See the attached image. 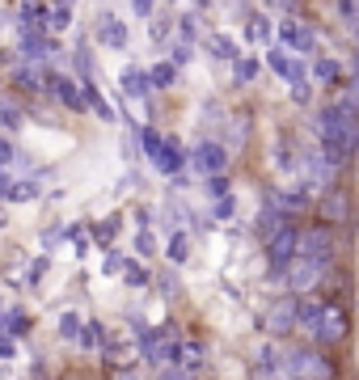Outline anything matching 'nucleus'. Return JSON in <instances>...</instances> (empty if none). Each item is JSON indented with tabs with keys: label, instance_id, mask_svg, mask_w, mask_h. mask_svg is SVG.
Here are the masks:
<instances>
[{
	"label": "nucleus",
	"instance_id": "nucleus-1",
	"mask_svg": "<svg viewBox=\"0 0 359 380\" xmlns=\"http://www.w3.org/2000/svg\"><path fill=\"white\" fill-rule=\"evenodd\" d=\"M313 131H317V148L326 152L330 165H347V160L359 152V123L338 115L334 106H326V110L313 119Z\"/></svg>",
	"mask_w": 359,
	"mask_h": 380
},
{
	"label": "nucleus",
	"instance_id": "nucleus-2",
	"mask_svg": "<svg viewBox=\"0 0 359 380\" xmlns=\"http://www.w3.org/2000/svg\"><path fill=\"white\" fill-rule=\"evenodd\" d=\"M296 165H300V174H304V190H309V186H313V190H322V195H330V190H334L338 165H330L322 148H304Z\"/></svg>",
	"mask_w": 359,
	"mask_h": 380
},
{
	"label": "nucleus",
	"instance_id": "nucleus-3",
	"mask_svg": "<svg viewBox=\"0 0 359 380\" xmlns=\"http://www.w3.org/2000/svg\"><path fill=\"white\" fill-rule=\"evenodd\" d=\"M296 254H300V233L292 224H283L267 241V266H271V275H287V266L296 262Z\"/></svg>",
	"mask_w": 359,
	"mask_h": 380
},
{
	"label": "nucleus",
	"instance_id": "nucleus-4",
	"mask_svg": "<svg viewBox=\"0 0 359 380\" xmlns=\"http://www.w3.org/2000/svg\"><path fill=\"white\" fill-rule=\"evenodd\" d=\"M190 165H194L203 178H220V174L228 170V148L216 144V140H199V144L190 148Z\"/></svg>",
	"mask_w": 359,
	"mask_h": 380
},
{
	"label": "nucleus",
	"instance_id": "nucleus-5",
	"mask_svg": "<svg viewBox=\"0 0 359 380\" xmlns=\"http://www.w3.org/2000/svg\"><path fill=\"white\" fill-rule=\"evenodd\" d=\"M287 380H330V359L322 351H292L287 355Z\"/></svg>",
	"mask_w": 359,
	"mask_h": 380
},
{
	"label": "nucleus",
	"instance_id": "nucleus-6",
	"mask_svg": "<svg viewBox=\"0 0 359 380\" xmlns=\"http://www.w3.org/2000/svg\"><path fill=\"white\" fill-rule=\"evenodd\" d=\"M300 258H309V262H317V266H330V258H334V233H330L326 224L300 233Z\"/></svg>",
	"mask_w": 359,
	"mask_h": 380
},
{
	"label": "nucleus",
	"instance_id": "nucleus-7",
	"mask_svg": "<svg viewBox=\"0 0 359 380\" xmlns=\"http://www.w3.org/2000/svg\"><path fill=\"white\" fill-rule=\"evenodd\" d=\"M267 64H271V72H279L283 81H292V89H304V85H309V76H304V60L287 56L283 47H271V51H267Z\"/></svg>",
	"mask_w": 359,
	"mask_h": 380
},
{
	"label": "nucleus",
	"instance_id": "nucleus-8",
	"mask_svg": "<svg viewBox=\"0 0 359 380\" xmlns=\"http://www.w3.org/2000/svg\"><path fill=\"white\" fill-rule=\"evenodd\" d=\"M296 313H300V300H296V296H279V300L267 308V334H287V330H296Z\"/></svg>",
	"mask_w": 359,
	"mask_h": 380
},
{
	"label": "nucleus",
	"instance_id": "nucleus-9",
	"mask_svg": "<svg viewBox=\"0 0 359 380\" xmlns=\"http://www.w3.org/2000/svg\"><path fill=\"white\" fill-rule=\"evenodd\" d=\"M322 275H326V266H317V262H309V258H300V254H296V262L287 266V288L304 296V292H313V288H317Z\"/></svg>",
	"mask_w": 359,
	"mask_h": 380
},
{
	"label": "nucleus",
	"instance_id": "nucleus-10",
	"mask_svg": "<svg viewBox=\"0 0 359 380\" xmlns=\"http://www.w3.org/2000/svg\"><path fill=\"white\" fill-rule=\"evenodd\" d=\"M38 76H42V85H47L51 93L68 106V110H85V93H81L76 81H68V76H60V72H38Z\"/></svg>",
	"mask_w": 359,
	"mask_h": 380
},
{
	"label": "nucleus",
	"instance_id": "nucleus-11",
	"mask_svg": "<svg viewBox=\"0 0 359 380\" xmlns=\"http://www.w3.org/2000/svg\"><path fill=\"white\" fill-rule=\"evenodd\" d=\"M279 38H283L292 51H300V56H309V51L317 47V34H313L309 26H300L296 17H283V22H279Z\"/></svg>",
	"mask_w": 359,
	"mask_h": 380
},
{
	"label": "nucleus",
	"instance_id": "nucleus-12",
	"mask_svg": "<svg viewBox=\"0 0 359 380\" xmlns=\"http://www.w3.org/2000/svg\"><path fill=\"white\" fill-rule=\"evenodd\" d=\"M97 42L110 51H123L127 47V22H119L115 13H97Z\"/></svg>",
	"mask_w": 359,
	"mask_h": 380
},
{
	"label": "nucleus",
	"instance_id": "nucleus-13",
	"mask_svg": "<svg viewBox=\"0 0 359 380\" xmlns=\"http://www.w3.org/2000/svg\"><path fill=\"white\" fill-rule=\"evenodd\" d=\"M342 334H347V313L342 308H326L322 313V325L313 330V338L322 347H334V342H342Z\"/></svg>",
	"mask_w": 359,
	"mask_h": 380
},
{
	"label": "nucleus",
	"instance_id": "nucleus-14",
	"mask_svg": "<svg viewBox=\"0 0 359 380\" xmlns=\"http://www.w3.org/2000/svg\"><path fill=\"white\" fill-rule=\"evenodd\" d=\"M182 165H186V152H182V144H178V140L169 135V140L161 144V156L152 160V170H157V174H165V178H169V174H178Z\"/></svg>",
	"mask_w": 359,
	"mask_h": 380
},
{
	"label": "nucleus",
	"instance_id": "nucleus-15",
	"mask_svg": "<svg viewBox=\"0 0 359 380\" xmlns=\"http://www.w3.org/2000/svg\"><path fill=\"white\" fill-rule=\"evenodd\" d=\"M22 56L26 60H47V56H60V47L51 38H42V30H26L22 34Z\"/></svg>",
	"mask_w": 359,
	"mask_h": 380
},
{
	"label": "nucleus",
	"instance_id": "nucleus-16",
	"mask_svg": "<svg viewBox=\"0 0 359 380\" xmlns=\"http://www.w3.org/2000/svg\"><path fill=\"white\" fill-rule=\"evenodd\" d=\"M258 376L262 380H287V355H279L275 347L258 351Z\"/></svg>",
	"mask_w": 359,
	"mask_h": 380
},
{
	"label": "nucleus",
	"instance_id": "nucleus-17",
	"mask_svg": "<svg viewBox=\"0 0 359 380\" xmlns=\"http://www.w3.org/2000/svg\"><path fill=\"white\" fill-rule=\"evenodd\" d=\"M119 85H123V93H127V97H148V93H152L148 72H144V68H135V64H127V68L119 72Z\"/></svg>",
	"mask_w": 359,
	"mask_h": 380
},
{
	"label": "nucleus",
	"instance_id": "nucleus-18",
	"mask_svg": "<svg viewBox=\"0 0 359 380\" xmlns=\"http://www.w3.org/2000/svg\"><path fill=\"white\" fill-rule=\"evenodd\" d=\"M81 93H85V106H89V110H93V115H97L101 123H119V115H115V106H110L106 97L97 93V85H93V81H85V85H81Z\"/></svg>",
	"mask_w": 359,
	"mask_h": 380
},
{
	"label": "nucleus",
	"instance_id": "nucleus-19",
	"mask_svg": "<svg viewBox=\"0 0 359 380\" xmlns=\"http://www.w3.org/2000/svg\"><path fill=\"white\" fill-rule=\"evenodd\" d=\"M271 207H279V211H304V207H309V190H304V186H283V190L271 195Z\"/></svg>",
	"mask_w": 359,
	"mask_h": 380
},
{
	"label": "nucleus",
	"instance_id": "nucleus-20",
	"mask_svg": "<svg viewBox=\"0 0 359 380\" xmlns=\"http://www.w3.org/2000/svg\"><path fill=\"white\" fill-rule=\"evenodd\" d=\"M322 220H326V229L347 220V195H342V190H330V195H322Z\"/></svg>",
	"mask_w": 359,
	"mask_h": 380
},
{
	"label": "nucleus",
	"instance_id": "nucleus-21",
	"mask_svg": "<svg viewBox=\"0 0 359 380\" xmlns=\"http://www.w3.org/2000/svg\"><path fill=\"white\" fill-rule=\"evenodd\" d=\"M334 110L347 115V119H359V89H355V85L334 89Z\"/></svg>",
	"mask_w": 359,
	"mask_h": 380
},
{
	"label": "nucleus",
	"instance_id": "nucleus-22",
	"mask_svg": "<svg viewBox=\"0 0 359 380\" xmlns=\"http://www.w3.org/2000/svg\"><path fill=\"white\" fill-rule=\"evenodd\" d=\"M322 313H326V304H317V300H300V313H296V325H300V330H317V325H322Z\"/></svg>",
	"mask_w": 359,
	"mask_h": 380
},
{
	"label": "nucleus",
	"instance_id": "nucleus-23",
	"mask_svg": "<svg viewBox=\"0 0 359 380\" xmlns=\"http://www.w3.org/2000/svg\"><path fill=\"white\" fill-rule=\"evenodd\" d=\"M208 47H212V56H216V60H233V64L241 60V51H237V42H233L228 34H212Z\"/></svg>",
	"mask_w": 359,
	"mask_h": 380
},
{
	"label": "nucleus",
	"instance_id": "nucleus-24",
	"mask_svg": "<svg viewBox=\"0 0 359 380\" xmlns=\"http://www.w3.org/2000/svg\"><path fill=\"white\" fill-rule=\"evenodd\" d=\"M258 229H262V237H267V241H271V237H275V233H279V229H283V211H279V207H271V203H267V207H262V211H258Z\"/></svg>",
	"mask_w": 359,
	"mask_h": 380
},
{
	"label": "nucleus",
	"instance_id": "nucleus-25",
	"mask_svg": "<svg viewBox=\"0 0 359 380\" xmlns=\"http://www.w3.org/2000/svg\"><path fill=\"white\" fill-rule=\"evenodd\" d=\"M165 258H169L174 266H182V262L190 258V237H186V233H169V245H165Z\"/></svg>",
	"mask_w": 359,
	"mask_h": 380
},
{
	"label": "nucleus",
	"instance_id": "nucleus-26",
	"mask_svg": "<svg viewBox=\"0 0 359 380\" xmlns=\"http://www.w3.org/2000/svg\"><path fill=\"white\" fill-rule=\"evenodd\" d=\"M245 34H249L253 42H262V47H271V22H267L262 13H253V17H249V26H245Z\"/></svg>",
	"mask_w": 359,
	"mask_h": 380
},
{
	"label": "nucleus",
	"instance_id": "nucleus-27",
	"mask_svg": "<svg viewBox=\"0 0 359 380\" xmlns=\"http://www.w3.org/2000/svg\"><path fill=\"white\" fill-rule=\"evenodd\" d=\"M140 144H144V156H148V160H157L165 135H161V131H152V127H140Z\"/></svg>",
	"mask_w": 359,
	"mask_h": 380
},
{
	"label": "nucleus",
	"instance_id": "nucleus-28",
	"mask_svg": "<svg viewBox=\"0 0 359 380\" xmlns=\"http://www.w3.org/2000/svg\"><path fill=\"white\" fill-rule=\"evenodd\" d=\"M81 342L85 347H101V342H106V325H101V321H85L81 325Z\"/></svg>",
	"mask_w": 359,
	"mask_h": 380
},
{
	"label": "nucleus",
	"instance_id": "nucleus-29",
	"mask_svg": "<svg viewBox=\"0 0 359 380\" xmlns=\"http://www.w3.org/2000/svg\"><path fill=\"white\" fill-rule=\"evenodd\" d=\"M5 199L9 203H30V199H38V182H13Z\"/></svg>",
	"mask_w": 359,
	"mask_h": 380
},
{
	"label": "nucleus",
	"instance_id": "nucleus-30",
	"mask_svg": "<svg viewBox=\"0 0 359 380\" xmlns=\"http://www.w3.org/2000/svg\"><path fill=\"white\" fill-rule=\"evenodd\" d=\"M228 190H233V186H228V178H224V174H220V178H203V195L216 199V203H220V199H228Z\"/></svg>",
	"mask_w": 359,
	"mask_h": 380
},
{
	"label": "nucleus",
	"instance_id": "nucleus-31",
	"mask_svg": "<svg viewBox=\"0 0 359 380\" xmlns=\"http://www.w3.org/2000/svg\"><path fill=\"white\" fill-rule=\"evenodd\" d=\"M148 81H152V89H169L174 85V64H157L148 72Z\"/></svg>",
	"mask_w": 359,
	"mask_h": 380
},
{
	"label": "nucleus",
	"instance_id": "nucleus-32",
	"mask_svg": "<svg viewBox=\"0 0 359 380\" xmlns=\"http://www.w3.org/2000/svg\"><path fill=\"white\" fill-rule=\"evenodd\" d=\"M81 325H85V321H81L76 313H60V334H64V338H81Z\"/></svg>",
	"mask_w": 359,
	"mask_h": 380
},
{
	"label": "nucleus",
	"instance_id": "nucleus-33",
	"mask_svg": "<svg viewBox=\"0 0 359 380\" xmlns=\"http://www.w3.org/2000/svg\"><path fill=\"white\" fill-rule=\"evenodd\" d=\"M338 17H342L351 30H359V0H338Z\"/></svg>",
	"mask_w": 359,
	"mask_h": 380
},
{
	"label": "nucleus",
	"instance_id": "nucleus-34",
	"mask_svg": "<svg viewBox=\"0 0 359 380\" xmlns=\"http://www.w3.org/2000/svg\"><path fill=\"white\" fill-rule=\"evenodd\" d=\"M51 30H68L72 26V5H60V9H51Z\"/></svg>",
	"mask_w": 359,
	"mask_h": 380
},
{
	"label": "nucleus",
	"instance_id": "nucleus-35",
	"mask_svg": "<svg viewBox=\"0 0 359 380\" xmlns=\"http://www.w3.org/2000/svg\"><path fill=\"white\" fill-rule=\"evenodd\" d=\"M169 34H174V22H169V17H157V22H152V42H157V47H165Z\"/></svg>",
	"mask_w": 359,
	"mask_h": 380
},
{
	"label": "nucleus",
	"instance_id": "nucleus-36",
	"mask_svg": "<svg viewBox=\"0 0 359 380\" xmlns=\"http://www.w3.org/2000/svg\"><path fill=\"white\" fill-rule=\"evenodd\" d=\"M115 233H119V220H101V224L93 229V237H97V245H110V241H115Z\"/></svg>",
	"mask_w": 359,
	"mask_h": 380
},
{
	"label": "nucleus",
	"instance_id": "nucleus-37",
	"mask_svg": "<svg viewBox=\"0 0 359 380\" xmlns=\"http://www.w3.org/2000/svg\"><path fill=\"white\" fill-rule=\"evenodd\" d=\"M174 30L186 38V47H190V42H199V26H194V17H178V22H174Z\"/></svg>",
	"mask_w": 359,
	"mask_h": 380
},
{
	"label": "nucleus",
	"instance_id": "nucleus-38",
	"mask_svg": "<svg viewBox=\"0 0 359 380\" xmlns=\"http://www.w3.org/2000/svg\"><path fill=\"white\" fill-rule=\"evenodd\" d=\"M275 165H279V170H296V156H292V140H287V135L279 140V156H275Z\"/></svg>",
	"mask_w": 359,
	"mask_h": 380
},
{
	"label": "nucleus",
	"instance_id": "nucleus-39",
	"mask_svg": "<svg viewBox=\"0 0 359 380\" xmlns=\"http://www.w3.org/2000/svg\"><path fill=\"white\" fill-rule=\"evenodd\" d=\"M313 76H317V81H338V60H317Z\"/></svg>",
	"mask_w": 359,
	"mask_h": 380
},
{
	"label": "nucleus",
	"instance_id": "nucleus-40",
	"mask_svg": "<svg viewBox=\"0 0 359 380\" xmlns=\"http://www.w3.org/2000/svg\"><path fill=\"white\" fill-rule=\"evenodd\" d=\"M253 76H258V60H237V81H253Z\"/></svg>",
	"mask_w": 359,
	"mask_h": 380
},
{
	"label": "nucleus",
	"instance_id": "nucleus-41",
	"mask_svg": "<svg viewBox=\"0 0 359 380\" xmlns=\"http://www.w3.org/2000/svg\"><path fill=\"white\" fill-rule=\"evenodd\" d=\"M182 363L194 372V367H203V347H182Z\"/></svg>",
	"mask_w": 359,
	"mask_h": 380
},
{
	"label": "nucleus",
	"instance_id": "nucleus-42",
	"mask_svg": "<svg viewBox=\"0 0 359 380\" xmlns=\"http://www.w3.org/2000/svg\"><path fill=\"white\" fill-rule=\"evenodd\" d=\"M135 249H140V254H148V258L157 254V241H152V233H148V229H140V237H135Z\"/></svg>",
	"mask_w": 359,
	"mask_h": 380
},
{
	"label": "nucleus",
	"instance_id": "nucleus-43",
	"mask_svg": "<svg viewBox=\"0 0 359 380\" xmlns=\"http://www.w3.org/2000/svg\"><path fill=\"white\" fill-rule=\"evenodd\" d=\"M0 123H5V127H22V115L13 110V106H5V101H0Z\"/></svg>",
	"mask_w": 359,
	"mask_h": 380
},
{
	"label": "nucleus",
	"instance_id": "nucleus-44",
	"mask_svg": "<svg viewBox=\"0 0 359 380\" xmlns=\"http://www.w3.org/2000/svg\"><path fill=\"white\" fill-rule=\"evenodd\" d=\"M169 56H174V64H178V68H182V64H190V60H194V51H190V47H186V42H178V47H174V51H169Z\"/></svg>",
	"mask_w": 359,
	"mask_h": 380
},
{
	"label": "nucleus",
	"instance_id": "nucleus-45",
	"mask_svg": "<svg viewBox=\"0 0 359 380\" xmlns=\"http://www.w3.org/2000/svg\"><path fill=\"white\" fill-rule=\"evenodd\" d=\"M127 283H131V288H144V283H148V270H140V266L131 262V266H127Z\"/></svg>",
	"mask_w": 359,
	"mask_h": 380
},
{
	"label": "nucleus",
	"instance_id": "nucleus-46",
	"mask_svg": "<svg viewBox=\"0 0 359 380\" xmlns=\"http://www.w3.org/2000/svg\"><path fill=\"white\" fill-rule=\"evenodd\" d=\"M157 283H161V292H165V296H178V292H182V283H178V279L169 275V270H165V275H161Z\"/></svg>",
	"mask_w": 359,
	"mask_h": 380
},
{
	"label": "nucleus",
	"instance_id": "nucleus-47",
	"mask_svg": "<svg viewBox=\"0 0 359 380\" xmlns=\"http://www.w3.org/2000/svg\"><path fill=\"white\" fill-rule=\"evenodd\" d=\"M5 330H9V334H26L30 325H26V317H22V313H13V317H9V325H5Z\"/></svg>",
	"mask_w": 359,
	"mask_h": 380
},
{
	"label": "nucleus",
	"instance_id": "nucleus-48",
	"mask_svg": "<svg viewBox=\"0 0 359 380\" xmlns=\"http://www.w3.org/2000/svg\"><path fill=\"white\" fill-rule=\"evenodd\" d=\"M101 270H106V275H119V270H123V258H119V254H106V262H101Z\"/></svg>",
	"mask_w": 359,
	"mask_h": 380
},
{
	"label": "nucleus",
	"instance_id": "nucleus-49",
	"mask_svg": "<svg viewBox=\"0 0 359 380\" xmlns=\"http://www.w3.org/2000/svg\"><path fill=\"white\" fill-rule=\"evenodd\" d=\"M13 156H17V152H13V144H9V140H0V170H5Z\"/></svg>",
	"mask_w": 359,
	"mask_h": 380
},
{
	"label": "nucleus",
	"instance_id": "nucleus-50",
	"mask_svg": "<svg viewBox=\"0 0 359 380\" xmlns=\"http://www.w3.org/2000/svg\"><path fill=\"white\" fill-rule=\"evenodd\" d=\"M233 211H237V203H233V199H220V203H216V215H220V220H228Z\"/></svg>",
	"mask_w": 359,
	"mask_h": 380
},
{
	"label": "nucleus",
	"instance_id": "nucleus-51",
	"mask_svg": "<svg viewBox=\"0 0 359 380\" xmlns=\"http://www.w3.org/2000/svg\"><path fill=\"white\" fill-rule=\"evenodd\" d=\"M131 13H135V17H152V13H157V9H152L148 0H135V5H131Z\"/></svg>",
	"mask_w": 359,
	"mask_h": 380
},
{
	"label": "nucleus",
	"instance_id": "nucleus-52",
	"mask_svg": "<svg viewBox=\"0 0 359 380\" xmlns=\"http://www.w3.org/2000/svg\"><path fill=\"white\" fill-rule=\"evenodd\" d=\"M351 85L359 89V51H355V56H351Z\"/></svg>",
	"mask_w": 359,
	"mask_h": 380
},
{
	"label": "nucleus",
	"instance_id": "nucleus-53",
	"mask_svg": "<svg viewBox=\"0 0 359 380\" xmlns=\"http://www.w3.org/2000/svg\"><path fill=\"white\" fill-rule=\"evenodd\" d=\"M0 359H13V342L5 334H0Z\"/></svg>",
	"mask_w": 359,
	"mask_h": 380
},
{
	"label": "nucleus",
	"instance_id": "nucleus-54",
	"mask_svg": "<svg viewBox=\"0 0 359 380\" xmlns=\"http://www.w3.org/2000/svg\"><path fill=\"white\" fill-rule=\"evenodd\" d=\"M157 380H182V376H178V367H165V372H161Z\"/></svg>",
	"mask_w": 359,
	"mask_h": 380
},
{
	"label": "nucleus",
	"instance_id": "nucleus-55",
	"mask_svg": "<svg viewBox=\"0 0 359 380\" xmlns=\"http://www.w3.org/2000/svg\"><path fill=\"white\" fill-rule=\"evenodd\" d=\"M0 229H5V211H0Z\"/></svg>",
	"mask_w": 359,
	"mask_h": 380
}]
</instances>
